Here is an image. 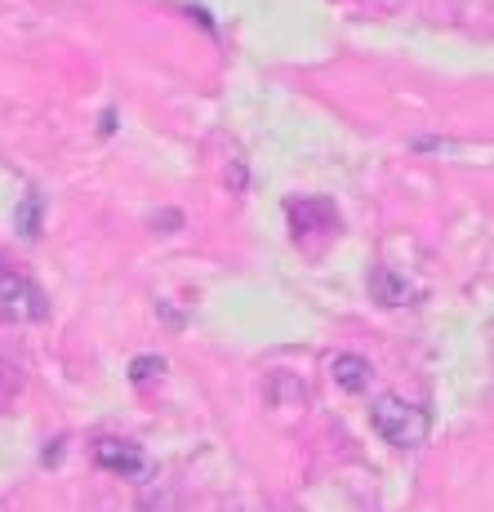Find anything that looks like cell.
<instances>
[{
  "label": "cell",
  "mask_w": 494,
  "mask_h": 512,
  "mask_svg": "<svg viewBox=\"0 0 494 512\" xmlns=\"http://www.w3.org/2000/svg\"><path fill=\"white\" fill-rule=\"evenodd\" d=\"M370 423H374V432H379L388 446H401V450L423 446V441H428V432H432L428 410L410 406V401H401V397H379V401H374Z\"/></svg>",
  "instance_id": "1"
},
{
  "label": "cell",
  "mask_w": 494,
  "mask_h": 512,
  "mask_svg": "<svg viewBox=\"0 0 494 512\" xmlns=\"http://www.w3.org/2000/svg\"><path fill=\"white\" fill-rule=\"evenodd\" d=\"M41 317H45V294L27 277L0 268V321L5 326H23V321H41Z\"/></svg>",
  "instance_id": "2"
},
{
  "label": "cell",
  "mask_w": 494,
  "mask_h": 512,
  "mask_svg": "<svg viewBox=\"0 0 494 512\" xmlns=\"http://www.w3.org/2000/svg\"><path fill=\"white\" fill-rule=\"evenodd\" d=\"M94 459L103 468H112V472H125V477H143L147 472V459H143V450L130 446V441H116V437H103L94 446Z\"/></svg>",
  "instance_id": "3"
},
{
  "label": "cell",
  "mask_w": 494,
  "mask_h": 512,
  "mask_svg": "<svg viewBox=\"0 0 494 512\" xmlns=\"http://www.w3.org/2000/svg\"><path fill=\"white\" fill-rule=\"evenodd\" d=\"M330 374H334V383H339V388H348V392H365V388H370V379H374L370 361H361V357H334Z\"/></svg>",
  "instance_id": "4"
},
{
  "label": "cell",
  "mask_w": 494,
  "mask_h": 512,
  "mask_svg": "<svg viewBox=\"0 0 494 512\" xmlns=\"http://www.w3.org/2000/svg\"><path fill=\"white\" fill-rule=\"evenodd\" d=\"M370 290H374V299H379L383 308H397V303L410 299V285L397 281L388 268H379V272H374V277H370Z\"/></svg>",
  "instance_id": "5"
},
{
  "label": "cell",
  "mask_w": 494,
  "mask_h": 512,
  "mask_svg": "<svg viewBox=\"0 0 494 512\" xmlns=\"http://www.w3.org/2000/svg\"><path fill=\"white\" fill-rule=\"evenodd\" d=\"M36 228H41V196L27 192V196H23V210H18V232H23V236H36Z\"/></svg>",
  "instance_id": "6"
},
{
  "label": "cell",
  "mask_w": 494,
  "mask_h": 512,
  "mask_svg": "<svg viewBox=\"0 0 494 512\" xmlns=\"http://www.w3.org/2000/svg\"><path fill=\"white\" fill-rule=\"evenodd\" d=\"M161 370H165L161 357H138L134 366H130V379H134V383H147V379H156Z\"/></svg>",
  "instance_id": "7"
}]
</instances>
